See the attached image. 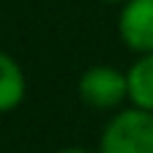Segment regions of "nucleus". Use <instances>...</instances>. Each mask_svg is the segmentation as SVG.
Instances as JSON below:
<instances>
[{
  "label": "nucleus",
  "instance_id": "obj_1",
  "mask_svg": "<svg viewBox=\"0 0 153 153\" xmlns=\"http://www.w3.org/2000/svg\"><path fill=\"white\" fill-rule=\"evenodd\" d=\"M99 153H153V115L137 107H123L109 115Z\"/></svg>",
  "mask_w": 153,
  "mask_h": 153
},
{
  "label": "nucleus",
  "instance_id": "obj_2",
  "mask_svg": "<svg viewBox=\"0 0 153 153\" xmlns=\"http://www.w3.org/2000/svg\"><path fill=\"white\" fill-rule=\"evenodd\" d=\"M76 96L85 107L115 115L128 104V76H126V71L115 68V66L96 63L79 74Z\"/></svg>",
  "mask_w": 153,
  "mask_h": 153
},
{
  "label": "nucleus",
  "instance_id": "obj_3",
  "mask_svg": "<svg viewBox=\"0 0 153 153\" xmlns=\"http://www.w3.org/2000/svg\"><path fill=\"white\" fill-rule=\"evenodd\" d=\"M118 36L137 57L153 55V0H128L120 6Z\"/></svg>",
  "mask_w": 153,
  "mask_h": 153
},
{
  "label": "nucleus",
  "instance_id": "obj_4",
  "mask_svg": "<svg viewBox=\"0 0 153 153\" xmlns=\"http://www.w3.org/2000/svg\"><path fill=\"white\" fill-rule=\"evenodd\" d=\"M27 93V79L25 71L8 52H0V115L14 112L25 101Z\"/></svg>",
  "mask_w": 153,
  "mask_h": 153
},
{
  "label": "nucleus",
  "instance_id": "obj_5",
  "mask_svg": "<svg viewBox=\"0 0 153 153\" xmlns=\"http://www.w3.org/2000/svg\"><path fill=\"white\" fill-rule=\"evenodd\" d=\"M128 76V107L153 115V55H142L126 68Z\"/></svg>",
  "mask_w": 153,
  "mask_h": 153
},
{
  "label": "nucleus",
  "instance_id": "obj_6",
  "mask_svg": "<svg viewBox=\"0 0 153 153\" xmlns=\"http://www.w3.org/2000/svg\"><path fill=\"white\" fill-rule=\"evenodd\" d=\"M55 153H99V150H90V148H82V145H66V148L55 150Z\"/></svg>",
  "mask_w": 153,
  "mask_h": 153
},
{
  "label": "nucleus",
  "instance_id": "obj_7",
  "mask_svg": "<svg viewBox=\"0 0 153 153\" xmlns=\"http://www.w3.org/2000/svg\"><path fill=\"white\" fill-rule=\"evenodd\" d=\"M99 3H107V6H123V3H128V0H99Z\"/></svg>",
  "mask_w": 153,
  "mask_h": 153
}]
</instances>
